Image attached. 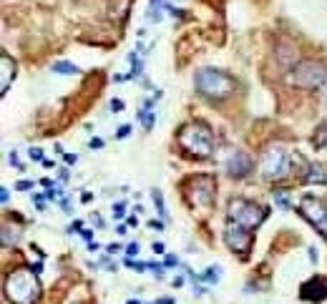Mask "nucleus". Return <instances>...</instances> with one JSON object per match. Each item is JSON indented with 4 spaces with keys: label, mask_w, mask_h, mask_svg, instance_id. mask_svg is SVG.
<instances>
[{
    "label": "nucleus",
    "mask_w": 327,
    "mask_h": 304,
    "mask_svg": "<svg viewBox=\"0 0 327 304\" xmlns=\"http://www.w3.org/2000/svg\"><path fill=\"white\" fill-rule=\"evenodd\" d=\"M126 304H141V301H138V299H128Z\"/></svg>",
    "instance_id": "nucleus-39"
},
{
    "label": "nucleus",
    "mask_w": 327,
    "mask_h": 304,
    "mask_svg": "<svg viewBox=\"0 0 327 304\" xmlns=\"http://www.w3.org/2000/svg\"><path fill=\"white\" fill-rule=\"evenodd\" d=\"M324 108H327V93H324Z\"/></svg>",
    "instance_id": "nucleus-40"
},
{
    "label": "nucleus",
    "mask_w": 327,
    "mask_h": 304,
    "mask_svg": "<svg viewBox=\"0 0 327 304\" xmlns=\"http://www.w3.org/2000/svg\"><path fill=\"white\" fill-rule=\"evenodd\" d=\"M194 83H197V91L212 101H222V98L232 96V91H234V81L224 71H217V68H202L197 73Z\"/></svg>",
    "instance_id": "nucleus-4"
},
{
    "label": "nucleus",
    "mask_w": 327,
    "mask_h": 304,
    "mask_svg": "<svg viewBox=\"0 0 327 304\" xmlns=\"http://www.w3.org/2000/svg\"><path fill=\"white\" fill-rule=\"evenodd\" d=\"M202 279H204L207 284H217V281L222 279V266H209V269L202 274Z\"/></svg>",
    "instance_id": "nucleus-16"
},
{
    "label": "nucleus",
    "mask_w": 327,
    "mask_h": 304,
    "mask_svg": "<svg viewBox=\"0 0 327 304\" xmlns=\"http://www.w3.org/2000/svg\"><path fill=\"white\" fill-rule=\"evenodd\" d=\"M0 71H3V73H0V93H6L11 88L13 78H16V61L8 53L0 56Z\"/></svg>",
    "instance_id": "nucleus-12"
},
{
    "label": "nucleus",
    "mask_w": 327,
    "mask_h": 304,
    "mask_svg": "<svg viewBox=\"0 0 327 304\" xmlns=\"http://www.w3.org/2000/svg\"><path fill=\"white\" fill-rule=\"evenodd\" d=\"M151 271H153V274H156L158 279L164 276V266H161V264H151Z\"/></svg>",
    "instance_id": "nucleus-28"
},
{
    "label": "nucleus",
    "mask_w": 327,
    "mask_h": 304,
    "mask_svg": "<svg viewBox=\"0 0 327 304\" xmlns=\"http://www.w3.org/2000/svg\"><path fill=\"white\" fill-rule=\"evenodd\" d=\"M138 118H141V123H143V128H146V131H153V123H156V116H153V111L143 108V111H138Z\"/></svg>",
    "instance_id": "nucleus-15"
},
{
    "label": "nucleus",
    "mask_w": 327,
    "mask_h": 304,
    "mask_svg": "<svg viewBox=\"0 0 327 304\" xmlns=\"http://www.w3.org/2000/svg\"><path fill=\"white\" fill-rule=\"evenodd\" d=\"M224 241H227V246H229L232 251L247 254V251L252 249L254 236H252V231H249L247 226H242V224H237V221H229L227 229H224Z\"/></svg>",
    "instance_id": "nucleus-9"
},
{
    "label": "nucleus",
    "mask_w": 327,
    "mask_h": 304,
    "mask_svg": "<svg viewBox=\"0 0 327 304\" xmlns=\"http://www.w3.org/2000/svg\"><path fill=\"white\" fill-rule=\"evenodd\" d=\"M126 216V206L123 204H116L113 206V219H123Z\"/></svg>",
    "instance_id": "nucleus-21"
},
{
    "label": "nucleus",
    "mask_w": 327,
    "mask_h": 304,
    "mask_svg": "<svg viewBox=\"0 0 327 304\" xmlns=\"http://www.w3.org/2000/svg\"><path fill=\"white\" fill-rule=\"evenodd\" d=\"M101 146H103L101 138H91V148H101Z\"/></svg>",
    "instance_id": "nucleus-32"
},
{
    "label": "nucleus",
    "mask_w": 327,
    "mask_h": 304,
    "mask_svg": "<svg viewBox=\"0 0 327 304\" xmlns=\"http://www.w3.org/2000/svg\"><path fill=\"white\" fill-rule=\"evenodd\" d=\"M304 184H327V171L324 166L314 164V166H307V174H304Z\"/></svg>",
    "instance_id": "nucleus-13"
},
{
    "label": "nucleus",
    "mask_w": 327,
    "mask_h": 304,
    "mask_svg": "<svg viewBox=\"0 0 327 304\" xmlns=\"http://www.w3.org/2000/svg\"><path fill=\"white\" fill-rule=\"evenodd\" d=\"M294 166H302V159L297 154L292 156L282 146H269L259 161V171L267 181H279V179L289 176L294 171Z\"/></svg>",
    "instance_id": "nucleus-2"
},
{
    "label": "nucleus",
    "mask_w": 327,
    "mask_h": 304,
    "mask_svg": "<svg viewBox=\"0 0 327 304\" xmlns=\"http://www.w3.org/2000/svg\"><path fill=\"white\" fill-rule=\"evenodd\" d=\"M309 259H312V261H317V249H314V246L309 249Z\"/></svg>",
    "instance_id": "nucleus-38"
},
{
    "label": "nucleus",
    "mask_w": 327,
    "mask_h": 304,
    "mask_svg": "<svg viewBox=\"0 0 327 304\" xmlns=\"http://www.w3.org/2000/svg\"><path fill=\"white\" fill-rule=\"evenodd\" d=\"M227 214H229V221H237V224H242L247 229H257L264 221L267 209L254 204V201H247V199H232Z\"/></svg>",
    "instance_id": "nucleus-6"
},
{
    "label": "nucleus",
    "mask_w": 327,
    "mask_h": 304,
    "mask_svg": "<svg viewBox=\"0 0 327 304\" xmlns=\"http://www.w3.org/2000/svg\"><path fill=\"white\" fill-rule=\"evenodd\" d=\"M53 73H58V76H78V73H81V68H78L76 63L58 61V63H53Z\"/></svg>",
    "instance_id": "nucleus-14"
},
{
    "label": "nucleus",
    "mask_w": 327,
    "mask_h": 304,
    "mask_svg": "<svg viewBox=\"0 0 327 304\" xmlns=\"http://www.w3.org/2000/svg\"><path fill=\"white\" fill-rule=\"evenodd\" d=\"M106 251H108V254H116V251H118V244H108Z\"/></svg>",
    "instance_id": "nucleus-36"
},
{
    "label": "nucleus",
    "mask_w": 327,
    "mask_h": 304,
    "mask_svg": "<svg viewBox=\"0 0 327 304\" xmlns=\"http://www.w3.org/2000/svg\"><path fill=\"white\" fill-rule=\"evenodd\" d=\"M126 266H131L133 271H143V269H146V264H141V261H133V259H128V261H126Z\"/></svg>",
    "instance_id": "nucleus-23"
},
{
    "label": "nucleus",
    "mask_w": 327,
    "mask_h": 304,
    "mask_svg": "<svg viewBox=\"0 0 327 304\" xmlns=\"http://www.w3.org/2000/svg\"><path fill=\"white\" fill-rule=\"evenodd\" d=\"M252 169H254V161H252V156L247 154V151H232V154H229V159H227V174L229 176L242 179Z\"/></svg>",
    "instance_id": "nucleus-10"
},
{
    "label": "nucleus",
    "mask_w": 327,
    "mask_h": 304,
    "mask_svg": "<svg viewBox=\"0 0 327 304\" xmlns=\"http://www.w3.org/2000/svg\"><path fill=\"white\" fill-rule=\"evenodd\" d=\"M63 159H66V164H76V161H78V156H76V154H66Z\"/></svg>",
    "instance_id": "nucleus-30"
},
{
    "label": "nucleus",
    "mask_w": 327,
    "mask_h": 304,
    "mask_svg": "<svg viewBox=\"0 0 327 304\" xmlns=\"http://www.w3.org/2000/svg\"><path fill=\"white\" fill-rule=\"evenodd\" d=\"M324 78H327V68H324L322 61H302V63H297V66L292 68V73L287 76L289 83H294V86H299V88H307V91L319 88V86L324 83Z\"/></svg>",
    "instance_id": "nucleus-5"
},
{
    "label": "nucleus",
    "mask_w": 327,
    "mask_h": 304,
    "mask_svg": "<svg viewBox=\"0 0 327 304\" xmlns=\"http://www.w3.org/2000/svg\"><path fill=\"white\" fill-rule=\"evenodd\" d=\"M179 146L187 151V154L197 156V159H207L214 151V138H212V131L204 123L194 121V123H187L179 131Z\"/></svg>",
    "instance_id": "nucleus-3"
},
{
    "label": "nucleus",
    "mask_w": 327,
    "mask_h": 304,
    "mask_svg": "<svg viewBox=\"0 0 327 304\" xmlns=\"http://www.w3.org/2000/svg\"><path fill=\"white\" fill-rule=\"evenodd\" d=\"M153 251H156V254H164V244L156 241V244H153Z\"/></svg>",
    "instance_id": "nucleus-35"
},
{
    "label": "nucleus",
    "mask_w": 327,
    "mask_h": 304,
    "mask_svg": "<svg viewBox=\"0 0 327 304\" xmlns=\"http://www.w3.org/2000/svg\"><path fill=\"white\" fill-rule=\"evenodd\" d=\"M299 214H302L312 226H317L319 234L327 239V204H324L322 199H317V196H302V201H299Z\"/></svg>",
    "instance_id": "nucleus-8"
},
{
    "label": "nucleus",
    "mask_w": 327,
    "mask_h": 304,
    "mask_svg": "<svg viewBox=\"0 0 327 304\" xmlns=\"http://www.w3.org/2000/svg\"><path fill=\"white\" fill-rule=\"evenodd\" d=\"M274 201H277L282 209H289V199H287V194H284V191H277V194H274Z\"/></svg>",
    "instance_id": "nucleus-20"
},
{
    "label": "nucleus",
    "mask_w": 327,
    "mask_h": 304,
    "mask_svg": "<svg viewBox=\"0 0 327 304\" xmlns=\"http://www.w3.org/2000/svg\"><path fill=\"white\" fill-rule=\"evenodd\" d=\"M16 189H18V191H28V189H33V181H18Z\"/></svg>",
    "instance_id": "nucleus-24"
},
{
    "label": "nucleus",
    "mask_w": 327,
    "mask_h": 304,
    "mask_svg": "<svg viewBox=\"0 0 327 304\" xmlns=\"http://www.w3.org/2000/svg\"><path fill=\"white\" fill-rule=\"evenodd\" d=\"M148 226H151V229H158V231H161V229H164V224H161V221H153V219H151V221H148Z\"/></svg>",
    "instance_id": "nucleus-33"
},
{
    "label": "nucleus",
    "mask_w": 327,
    "mask_h": 304,
    "mask_svg": "<svg viewBox=\"0 0 327 304\" xmlns=\"http://www.w3.org/2000/svg\"><path fill=\"white\" fill-rule=\"evenodd\" d=\"M121 108H123V101H118V98H116V101H111V111H113V113H118Z\"/></svg>",
    "instance_id": "nucleus-27"
},
{
    "label": "nucleus",
    "mask_w": 327,
    "mask_h": 304,
    "mask_svg": "<svg viewBox=\"0 0 327 304\" xmlns=\"http://www.w3.org/2000/svg\"><path fill=\"white\" fill-rule=\"evenodd\" d=\"M187 196L194 206L199 209H209L217 199V181L214 176L209 174H199V176H192L187 181Z\"/></svg>",
    "instance_id": "nucleus-7"
},
{
    "label": "nucleus",
    "mask_w": 327,
    "mask_h": 304,
    "mask_svg": "<svg viewBox=\"0 0 327 304\" xmlns=\"http://www.w3.org/2000/svg\"><path fill=\"white\" fill-rule=\"evenodd\" d=\"M324 146H327V126L319 128L317 136H314V148H324Z\"/></svg>",
    "instance_id": "nucleus-19"
},
{
    "label": "nucleus",
    "mask_w": 327,
    "mask_h": 304,
    "mask_svg": "<svg viewBox=\"0 0 327 304\" xmlns=\"http://www.w3.org/2000/svg\"><path fill=\"white\" fill-rule=\"evenodd\" d=\"M11 164H16V166L21 169V159H18V154H16V151H13V154H11Z\"/></svg>",
    "instance_id": "nucleus-31"
},
{
    "label": "nucleus",
    "mask_w": 327,
    "mask_h": 304,
    "mask_svg": "<svg viewBox=\"0 0 327 304\" xmlns=\"http://www.w3.org/2000/svg\"><path fill=\"white\" fill-rule=\"evenodd\" d=\"M151 199L156 201V209H158V214H161L164 219H167V206H164V196H161V191H158V189H153V191H151Z\"/></svg>",
    "instance_id": "nucleus-18"
},
{
    "label": "nucleus",
    "mask_w": 327,
    "mask_h": 304,
    "mask_svg": "<svg viewBox=\"0 0 327 304\" xmlns=\"http://www.w3.org/2000/svg\"><path fill=\"white\" fill-rule=\"evenodd\" d=\"M126 254H128V256H136V254H138V244H136V241L128 244V246H126Z\"/></svg>",
    "instance_id": "nucleus-26"
},
{
    "label": "nucleus",
    "mask_w": 327,
    "mask_h": 304,
    "mask_svg": "<svg viewBox=\"0 0 327 304\" xmlns=\"http://www.w3.org/2000/svg\"><path fill=\"white\" fill-rule=\"evenodd\" d=\"M21 239V231L18 229H11V226H3V244L6 246H11V244H16Z\"/></svg>",
    "instance_id": "nucleus-17"
},
{
    "label": "nucleus",
    "mask_w": 327,
    "mask_h": 304,
    "mask_svg": "<svg viewBox=\"0 0 327 304\" xmlns=\"http://www.w3.org/2000/svg\"><path fill=\"white\" fill-rule=\"evenodd\" d=\"M177 264H179L177 256H167V266H177Z\"/></svg>",
    "instance_id": "nucleus-34"
},
{
    "label": "nucleus",
    "mask_w": 327,
    "mask_h": 304,
    "mask_svg": "<svg viewBox=\"0 0 327 304\" xmlns=\"http://www.w3.org/2000/svg\"><path fill=\"white\" fill-rule=\"evenodd\" d=\"M6 296L13 304H33L41 296V284L36 276V269L18 266L6 276Z\"/></svg>",
    "instance_id": "nucleus-1"
},
{
    "label": "nucleus",
    "mask_w": 327,
    "mask_h": 304,
    "mask_svg": "<svg viewBox=\"0 0 327 304\" xmlns=\"http://www.w3.org/2000/svg\"><path fill=\"white\" fill-rule=\"evenodd\" d=\"M128 133H131V126L126 123V126H121V128H118V133H116V136H118V138H126Z\"/></svg>",
    "instance_id": "nucleus-25"
},
{
    "label": "nucleus",
    "mask_w": 327,
    "mask_h": 304,
    "mask_svg": "<svg viewBox=\"0 0 327 304\" xmlns=\"http://www.w3.org/2000/svg\"><path fill=\"white\" fill-rule=\"evenodd\" d=\"M8 199H11V194H8V189L3 186V189H0V201H3V204H6Z\"/></svg>",
    "instance_id": "nucleus-29"
},
{
    "label": "nucleus",
    "mask_w": 327,
    "mask_h": 304,
    "mask_svg": "<svg viewBox=\"0 0 327 304\" xmlns=\"http://www.w3.org/2000/svg\"><path fill=\"white\" fill-rule=\"evenodd\" d=\"M324 296H327V281L324 279L314 276V279H309V281L302 284V299H307V301H322Z\"/></svg>",
    "instance_id": "nucleus-11"
},
{
    "label": "nucleus",
    "mask_w": 327,
    "mask_h": 304,
    "mask_svg": "<svg viewBox=\"0 0 327 304\" xmlns=\"http://www.w3.org/2000/svg\"><path fill=\"white\" fill-rule=\"evenodd\" d=\"M28 156H31L33 161H43V151H41V148H31Z\"/></svg>",
    "instance_id": "nucleus-22"
},
{
    "label": "nucleus",
    "mask_w": 327,
    "mask_h": 304,
    "mask_svg": "<svg viewBox=\"0 0 327 304\" xmlns=\"http://www.w3.org/2000/svg\"><path fill=\"white\" fill-rule=\"evenodd\" d=\"M81 234H83V239H88V241H93V234H91V231H88V229H83V231H81Z\"/></svg>",
    "instance_id": "nucleus-37"
}]
</instances>
